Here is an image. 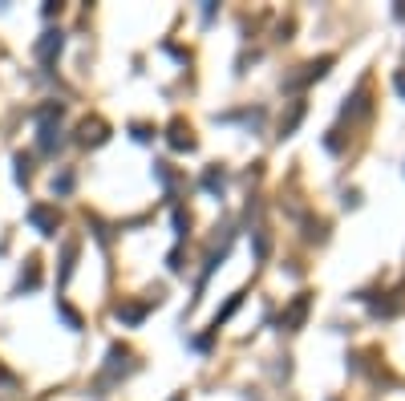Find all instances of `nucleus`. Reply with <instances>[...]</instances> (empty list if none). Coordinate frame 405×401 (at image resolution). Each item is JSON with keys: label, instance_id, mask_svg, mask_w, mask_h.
I'll return each instance as SVG.
<instances>
[{"label": "nucleus", "instance_id": "f257e3e1", "mask_svg": "<svg viewBox=\"0 0 405 401\" xmlns=\"http://www.w3.org/2000/svg\"><path fill=\"white\" fill-rule=\"evenodd\" d=\"M308 308H312V296H308V292H300V296L284 308V320H280V325H284L288 332H296L304 320H308Z\"/></svg>", "mask_w": 405, "mask_h": 401}, {"label": "nucleus", "instance_id": "f03ea898", "mask_svg": "<svg viewBox=\"0 0 405 401\" xmlns=\"http://www.w3.org/2000/svg\"><path fill=\"white\" fill-rule=\"evenodd\" d=\"M329 65H333V57H320V61H312V65H304V73L288 77L284 85H288V90H300V85H308V81H316V77H324V73H329Z\"/></svg>", "mask_w": 405, "mask_h": 401}, {"label": "nucleus", "instance_id": "7ed1b4c3", "mask_svg": "<svg viewBox=\"0 0 405 401\" xmlns=\"http://www.w3.org/2000/svg\"><path fill=\"white\" fill-rule=\"evenodd\" d=\"M170 146H174V150H195V134H191V126H187V122L183 118H174L170 122Z\"/></svg>", "mask_w": 405, "mask_h": 401}, {"label": "nucleus", "instance_id": "20e7f679", "mask_svg": "<svg viewBox=\"0 0 405 401\" xmlns=\"http://www.w3.org/2000/svg\"><path fill=\"white\" fill-rule=\"evenodd\" d=\"M28 219L41 227V236H53V231H57V215L45 211V207H33V211H28Z\"/></svg>", "mask_w": 405, "mask_h": 401}, {"label": "nucleus", "instance_id": "39448f33", "mask_svg": "<svg viewBox=\"0 0 405 401\" xmlns=\"http://www.w3.org/2000/svg\"><path fill=\"white\" fill-rule=\"evenodd\" d=\"M53 53H61V33H45V37L37 41V57H41V61H49Z\"/></svg>", "mask_w": 405, "mask_h": 401}, {"label": "nucleus", "instance_id": "423d86ee", "mask_svg": "<svg viewBox=\"0 0 405 401\" xmlns=\"http://www.w3.org/2000/svg\"><path fill=\"white\" fill-rule=\"evenodd\" d=\"M300 118H304V101H296V106H292V114L280 122V138H288V134H292V130L300 126Z\"/></svg>", "mask_w": 405, "mask_h": 401}, {"label": "nucleus", "instance_id": "0eeeda50", "mask_svg": "<svg viewBox=\"0 0 405 401\" xmlns=\"http://www.w3.org/2000/svg\"><path fill=\"white\" fill-rule=\"evenodd\" d=\"M106 138V126H101V122H81V142H85V146H90V142H101Z\"/></svg>", "mask_w": 405, "mask_h": 401}, {"label": "nucleus", "instance_id": "6e6552de", "mask_svg": "<svg viewBox=\"0 0 405 401\" xmlns=\"http://www.w3.org/2000/svg\"><path fill=\"white\" fill-rule=\"evenodd\" d=\"M142 316H146L142 304H118V320H126V325H138Z\"/></svg>", "mask_w": 405, "mask_h": 401}, {"label": "nucleus", "instance_id": "1a4fd4ad", "mask_svg": "<svg viewBox=\"0 0 405 401\" xmlns=\"http://www.w3.org/2000/svg\"><path fill=\"white\" fill-rule=\"evenodd\" d=\"M267 252H272V236H267V231H256V256L267 260Z\"/></svg>", "mask_w": 405, "mask_h": 401}, {"label": "nucleus", "instance_id": "9d476101", "mask_svg": "<svg viewBox=\"0 0 405 401\" xmlns=\"http://www.w3.org/2000/svg\"><path fill=\"white\" fill-rule=\"evenodd\" d=\"M203 183H207V190H223V170H207Z\"/></svg>", "mask_w": 405, "mask_h": 401}, {"label": "nucleus", "instance_id": "9b49d317", "mask_svg": "<svg viewBox=\"0 0 405 401\" xmlns=\"http://www.w3.org/2000/svg\"><path fill=\"white\" fill-rule=\"evenodd\" d=\"M187 227H191V219L183 211H174V236H187Z\"/></svg>", "mask_w": 405, "mask_h": 401}, {"label": "nucleus", "instance_id": "f8f14e48", "mask_svg": "<svg viewBox=\"0 0 405 401\" xmlns=\"http://www.w3.org/2000/svg\"><path fill=\"white\" fill-rule=\"evenodd\" d=\"M393 85H397V94L405 97V73H397V77H393Z\"/></svg>", "mask_w": 405, "mask_h": 401}]
</instances>
